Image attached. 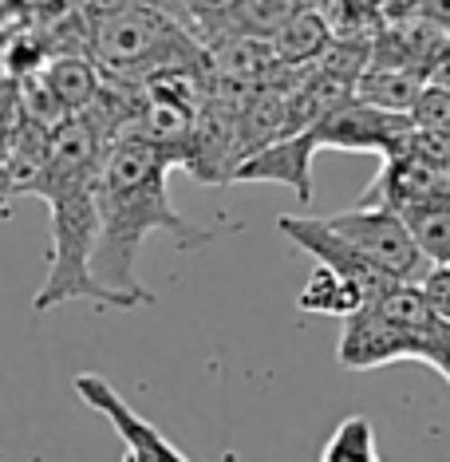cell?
I'll return each mask as SVG.
<instances>
[{"label": "cell", "instance_id": "9", "mask_svg": "<svg viewBox=\"0 0 450 462\" xmlns=\"http://www.w3.org/2000/svg\"><path fill=\"white\" fill-rule=\"evenodd\" d=\"M312 159H317V139L312 131H300L292 139H277L253 159H245L234 171V182H280L300 198V206L312 202Z\"/></svg>", "mask_w": 450, "mask_h": 462}, {"label": "cell", "instance_id": "12", "mask_svg": "<svg viewBox=\"0 0 450 462\" xmlns=\"http://www.w3.org/2000/svg\"><path fill=\"white\" fill-rule=\"evenodd\" d=\"M48 127H36V123H20L13 134V146H8V159L0 166V214H8L13 198H28L36 186L40 171L48 162Z\"/></svg>", "mask_w": 450, "mask_h": 462}, {"label": "cell", "instance_id": "16", "mask_svg": "<svg viewBox=\"0 0 450 462\" xmlns=\"http://www.w3.org/2000/svg\"><path fill=\"white\" fill-rule=\"evenodd\" d=\"M237 5L242 0H166L162 13L206 48L209 40H217L229 28V16L237 13Z\"/></svg>", "mask_w": 450, "mask_h": 462}, {"label": "cell", "instance_id": "1", "mask_svg": "<svg viewBox=\"0 0 450 462\" xmlns=\"http://www.w3.org/2000/svg\"><path fill=\"white\" fill-rule=\"evenodd\" d=\"M170 159L159 146L123 134L107 146L96 174V249H91V277L107 292L111 309H139L154 304V292L139 281V254L142 241L154 229H166L182 249H197L214 234L186 222L170 202L166 174Z\"/></svg>", "mask_w": 450, "mask_h": 462}, {"label": "cell", "instance_id": "22", "mask_svg": "<svg viewBox=\"0 0 450 462\" xmlns=\"http://www.w3.org/2000/svg\"><path fill=\"white\" fill-rule=\"evenodd\" d=\"M28 13H32L28 0H0V36H13L20 28H28Z\"/></svg>", "mask_w": 450, "mask_h": 462}, {"label": "cell", "instance_id": "13", "mask_svg": "<svg viewBox=\"0 0 450 462\" xmlns=\"http://www.w3.org/2000/svg\"><path fill=\"white\" fill-rule=\"evenodd\" d=\"M40 76H44L48 91L56 96L68 119L87 111L103 88V71L91 64V56H56V60H48V68Z\"/></svg>", "mask_w": 450, "mask_h": 462}, {"label": "cell", "instance_id": "18", "mask_svg": "<svg viewBox=\"0 0 450 462\" xmlns=\"http://www.w3.org/2000/svg\"><path fill=\"white\" fill-rule=\"evenodd\" d=\"M411 127L418 134H431L438 143H450V91L423 88V96L415 99V107L407 111Z\"/></svg>", "mask_w": 450, "mask_h": 462}, {"label": "cell", "instance_id": "4", "mask_svg": "<svg viewBox=\"0 0 450 462\" xmlns=\"http://www.w3.org/2000/svg\"><path fill=\"white\" fill-rule=\"evenodd\" d=\"M328 226V234H336L344 245H352L363 261H372L380 273H387L391 281L399 285H418L423 273L431 269L423 261V254L415 249L407 226L399 222V214L391 209H344V214H332V217H320Z\"/></svg>", "mask_w": 450, "mask_h": 462}, {"label": "cell", "instance_id": "3", "mask_svg": "<svg viewBox=\"0 0 450 462\" xmlns=\"http://www.w3.org/2000/svg\"><path fill=\"white\" fill-rule=\"evenodd\" d=\"M87 56L115 83H142L151 76H166V71L209 76L206 48L182 24H174L162 8L139 5V0L91 24Z\"/></svg>", "mask_w": 450, "mask_h": 462}, {"label": "cell", "instance_id": "2", "mask_svg": "<svg viewBox=\"0 0 450 462\" xmlns=\"http://www.w3.org/2000/svg\"><path fill=\"white\" fill-rule=\"evenodd\" d=\"M111 139L87 115H71L48 139V162L28 198L48 202V277L32 297L36 312L60 309L68 300L111 304L107 292L91 277V249H96V174Z\"/></svg>", "mask_w": 450, "mask_h": 462}, {"label": "cell", "instance_id": "7", "mask_svg": "<svg viewBox=\"0 0 450 462\" xmlns=\"http://www.w3.org/2000/svg\"><path fill=\"white\" fill-rule=\"evenodd\" d=\"M277 226H280V234H285L297 249H305V254L317 257L328 273H336V277H344L348 285H355L363 309H372V304L380 300L387 289L399 285V281H391L387 273L375 269L372 261H363L352 245H344L336 234H328V226H324L320 217H280Z\"/></svg>", "mask_w": 450, "mask_h": 462}, {"label": "cell", "instance_id": "11", "mask_svg": "<svg viewBox=\"0 0 450 462\" xmlns=\"http://www.w3.org/2000/svg\"><path fill=\"white\" fill-rule=\"evenodd\" d=\"M399 222L407 226L427 265H450V178L418 202L399 209Z\"/></svg>", "mask_w": 450, "mask_h": 462}, {"label": "cell", "instance_id": "5", "mask_svg": "<svg viewBox=\"0 0 450 462\" xmlns=\"http://www.w3.org/2000/svg\"><path fill=\"white\" fill-rule=\"evenodd\" d=\"M71 387H76V395L83 399V403H87L91 411H99L115 427V435L123 439V447H127L123 450V462H190L159 427L151 423V419H142L139 411H134V407L115 392L103 375L83 372V375H76Z\"/></svg>", "mask_w": 450, "mask_h": 462}, {"label": "cell", "instance_id": "10", "mask_svg": "<svg viewBox=\"0 0 450 462\" xmlns=\"http://www.w3.org/2000/svg\"><path fill=\"white\" fill-rule=\"evenodd\" d=\"M332 40H336L332 24L324 20L320 8L312 5V8H305V13H297L292 20H285V24L269 36V48H273L277 68L308 71V68H317L324 60V51L332 48Z\"/></svg>", "mask_w": 450, "mask_h": 462}, {"label": "cell", "instance_id": "21", "mask_svg": "<svg viewBox=\"0 0 450 462\" xmlns=\"http://www.w3.org/2000/svg\"><path fill=\"white\" fill-rule=\"evenodd\" d=\"M403 16H415V20H427V24L443 28L450 36V0H415Z\"/></svg>", "mask_w": 450, "mask_h": 462}, {"label": "cell", "instance_id": "8", "mask_svg": "<svg viewBox=\"0 0 450 462\" xmlns=\"http://www.w3.org/2000/svg\"><path fill=\"white\" fill-rule=\"evenodd\" d=\"M336 360L348 372H372V367L395 364V360H418L427 364V344L418 336L395 328L391 320H383L375 309H360L344 320Z\"/></svg>", "mask_w": 450, "mask_h": 462}, {"label": "cell", "instance_id": "17", "mask_svg": "<svg viewBox=\"0 0 450 462\" xmlns=\"http://www.w3.org/2000/svg\"><path fill=\"white\" fill-rule=\"evenodd\" d=\"M320 462H380L375 455V427L363 415H348L332 430V439L320 450Z\"/></svg>", "mask_w": 450, "mask_h": 462}, {"label": "cell", "instance_id": "6", "mask_svg": "<svg viewBox=\"0 0 450 462\" xmlns=\"http://www.w3.org/2000/svg\"><path fill=\"white\" fill-rule=\"evenodd\" d=\"M308 131H312V139H317V151H372V154H380V159H387V154L399 151L403 139L411 134V119L348 99L344 107L320 115Z\"/></svg>", "mask_w": 450, "mask_h": 462}, {"label": "cell", "instance_id": "23", "mask_svg": "<svg viewBox=\"0 0 450 462\" xmlns=\"http://www.w3.org/2000/svg\"><path fill=\"white\" fill-rule=\"evenodd\" d=\"M427 88H438V91H450V48L435 60V68L427 71Z\"/></svg>", "mask_w": 450, "mask_h": 462}, {"label": "cell", "instance_id": "25", "mask_svg": "<svg viewBox=\"0 0 450 462\" xmlns=\"http://www.w3.org/2000/svg\"><path fill=\"white\" fill-rule=\"evenodd\" d=\"M0 79H5V36H0Z\"/></svg>", "mask_w": 450, "mask_h": 462}, {"label": "cell", "instance_id": "20", "mask_svg": "<svg viewBox=\"0 0 450 462\" xmlns=\"http://www.w3.org/2000/svg\"><path fill=\"white\" fill-rule=\"evenodd\" d=\"M24 123V111H20V96L13 79H0V166L8 159V146H13L16 127Z\"/></svg>", "mask_w": 450, "mask_h": 462}, {"label": "cell", "instance_id": "24", "mask_svg": "<svg viewBox=\"0 0 450 462\" xmlns=\"http://www.w3.org/2000/svg\"><path fill=\"white\" fill-rule=\"evenodd\" d=\"M431 367H435V372H438V375H443V380L450 383V344H446V348H438V352H435Z\"/></svg>", "mask_w": 450, "mask_h": 462}, {"label": "cell", "instance_id": "26", "mask_svg": "<svg viewBox=\"0 0 450 462\" xmlns=\"http://www.w3.org/2000/svg\"><path fill=\"white\" fill-rule=\"evenodd\" d=\"M446 174H450V143H446Z\"/></svg>", "mask_w": 450, "mask_h": 462}, {"label": "cell", "instance_id": "19", "mask_svg": "<svg viewBox=\"0 0 450 462\" xmlns=\"http://www.w3.org/2000/svg\"><path fill=\"white\" fill-rule=\"evenodd\" d=\"M418 292H423L427 309L435 312L438 320L450 328V265H431L418 281Z\"/></svg>", "mask_w": 450, "mask_h": 462}, {"label": "cell", "instance_id": "14", "mask_svg": "<svg viewBox=\"0 0 450 462\" xmlns=\"http://www.w3.org/2000/svg\"><path fill=\"white\" fill-rule=\"evenodd\" d=\"M427 79L415 71H387V68H368L352 88V99L375 111H391V115H407L415 107V99L423 96Z\"/></svg>", "mask_w": 450, "mask_h": 462}, {"label": "cell", "instance_id": "15", "mask_svg": "<svg viewBox=\"0 0 450 462\" xmlns=\"http://www.w3.org/2000/svg\"><path fill=\"white\" fill-rule=\"evenodd\" d=\"M297 304H300V312H317V317H344V320H348L352 312L363 309L355 285H348V281L336 277V273H328L324 265L308 277V285L300 289Z\"/></svg>", "mask_w": 450, "mask_h": 462}]
</instances>
